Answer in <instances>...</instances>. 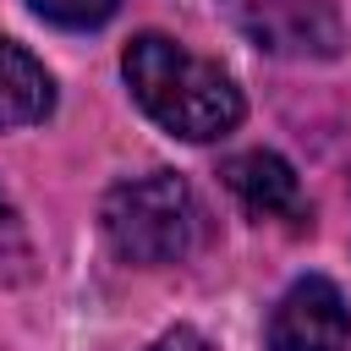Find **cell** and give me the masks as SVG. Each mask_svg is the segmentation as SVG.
Masks as SVG:
<instances>
[{
  "mask_svg": "<svg viewBox=\"0 0 351 351\" xmlns=\"http://www.w3.org/2000/svg\"><path fill=\"white\" fill-rule=\"evenodd\" d=\"M44 22H55V27H71V33H88V27H104L115 11H121V0H27Z\"/></svg>",
  "mask_w": 351,
  "mask_h": 351,
  "instance_id": "8",
  "label": "cell"
},
{
  "mask_svg": "<svg viewBox=\"0 0 351 351\" xmlns=\"http://www.w3.org/2000/svg\"><path fill=\"white\" fill-rule=\"evenodd\" d=\"M99 225H104V241L115 247V258H126L137 269H165V263L192 258V247L203 236V208L176 170H148V176L115 181L104 192Z\"/></svg>",
  "mask_w": 351,
  "mask_h": 351,
  "instance_id": "2",
  "label": "cell"
},
{
  "mask_svg": "<svg viewBox=\"0 0 351 351\" xmlns=\"http://www.w3.org/2000/svg\"><path fill=\"white\" fill-rule=\"evenodd\" d=\"M126 88L143 104V115L154 126H165L170 137L186 143H214L225 132H236L241 121V88L203 55H192L186 44L165 38V33H137L121 55Z\"/></svg>",
  "mask_w": 351,
  "mask_h": 351,
  "instance_id": "1",
  "label": "cell"
},
{
  "mask_svg": "<svg viewBox=\"0 0 351 351\" xmlns=\"http://www.w3.org/2000/svg\"><path fill=\"white\" fill-rule=\"evenodd\" d=\"M225 186L236 192V203L252 219H280V225H302L307 219V197L302 181L291 170V159H280L274 148H247L236 159H225Z\"/></svg>",
  "mask_w": 351,
  "mask_h": 351,
  "instance_id": "5",
  "label": "cell"
},
{
  "mask_svg": "<svg viewBox=\"0 0 351 351\" xmlns=\"http://www.w3.org/2000/svg\"><path fill=\"white\" fill-rule=\"evenodd\" d=\"M247 44L280 60H335L346 49V22L329 0H219Z\"/></svg>",
  "mask_w": 351,
  "mask_h": 351,
  "instance_id": "3",
  "label": "cell"
},
{
  "mask_svg": "<svg viewBox=\"0 0 351 351\" xmlns=\"http://www.w3.org/2000/svg\"><path fill=\"white\" fill-rule=\"evenodd\" d=\"M22 280H33V241L16 203L0 192V285H22Z\"/></svg>",
  "mask_w": 351,
  "mask_h": 351,
  "instance_id": "7",
  "label": "cell"
},
{
  "mask_svg": "<svg viewBox=\"0 0 351 351\" xmlns=\"http://www.w3.org/2000/svg\"><path fill=\"white\" fill-rule=\"evenodd\" d=\"M346 346H351V307L335 280L307 274L269 307L263 351H346Z\"/></svg>",
  "mask_w": 351,
  "mask_h": 351,
  "instance_id": "4",
  "label": "cell"
},
{
  "mask_svg": "<svg viewBox=\"0 0 351 351\" xmlns=\"http://www.w3.org/2000/svg\"><path fill=\"white\" fill-rule=\"evenodd\" d=\"M143 351H214L197 329H186V324H176V329H165L154 346H143Z\"/></svg>",
  "mask_w": 351,
  "mask_h": 351,
  "instance_id": "9",
  "label": "cell"
},
{
  "mask_svg": "<svg viewBox=\"0 0 351 351\" xmlns=\"http://www.w3.org/2000/svg\"><path fill=\"white\" fill-rule=\"evenodd\" d=\"M55 110V77L44 60L11 38H0V132L11 126H38Z\"/></svg>",
  "mask_w": 351,
  "mask_h": 351,
  "instance_id": "6",
  "label": "cell"
}]
</instances>
